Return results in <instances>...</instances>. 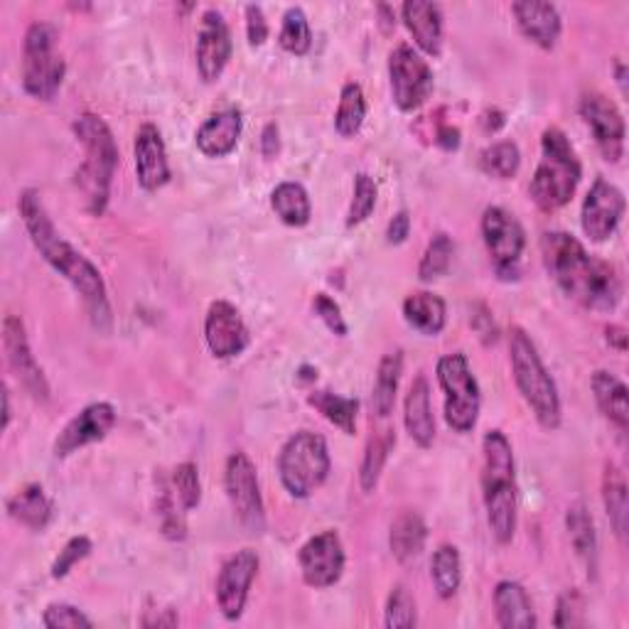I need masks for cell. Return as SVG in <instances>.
Returning a JSON list of instances; mask_svg holds the SVG:
<instances>
[{"instance_id":"16","label":"cell","mask_w":629,"mask_h":629,"mask_svg":"<svg viewBox=\"0 0 629 629\" xmlns=\"http://www.w3.org/2000/svg\"><path fill=\"white\" fill-rule=\"evenodd\" d=\"M259 573V556L256 551L243 549L237 551L235 556H229L221 571L217 575V605L219 613L227 617V620H239L247 610L251 585L256 581Z\"/></svg>"},{"instance_id":"18","label":"cell","mask_w":629,"mask_h":629,"mask_svg":"<svg viewBox=\"0 0 629 629\" xmlns=\"http://www.w3.org/2000/svg\"><path fill=\"white\" fill-rule=\"evenodd\" d=\"M231 49H235V43H231V33L225 15H221L219 10H205L197 30L195 57L199 77L205 79L207 84L225 75V69L231 59Z\"/></svg>"},{"instance_id":"10","label":"cell","mask_w":629,"mask_h":629,"mask_svg":"<svg viewBox=\"0 0 629 629\" xmlns=\"http://www.w3.org/2000/svg\"><path fill=\"white\" fill-rule=\"evenodd\" d=\"M480 227L496 276L502 281L519 278V261L526 247V235L519 219L504 207H487Z\"/></svg>"},{"instance_id":"15","label":"cell","mask_w":629,"mask_h":629,"mask_svg":"<svg viewBox=\"0 0 629 629\" xmlns=\"http://www.w3.org/2000/svg\"><path fill=\"white\" fill-rule=\"evenodd\" d=\"M625 207L627 202L622 190L613 185V182H607L605 178H597L593 182V187L587 190L581 209V227L585 231V237L595 243L610 239L617 227H620Z\"/></svg>"},{"instance_id":"19","label":"cell","mask_w":629,"mask_h":629,"mask_svg":"<svg viewBox=\"0 0 629 629\" xmlns=\"http://www.w3.org/2000/svg\"><path fill=\"white\" fill-rule=\"evenodd\" d=\"M205 340L217 359H231L249 347L251 334L237 306L227 300L211 302L205 318Z\"/></svg>"},{"instance_id":"8","label":"cell","mask_w":629,"mask_h":629,"mask_svg":"<svg viewBox=\"0 0 629 629\" xmlns=\"http://www.w3.org/2000/svg\"><path fill=\"white\" fill-rule=\"evenodd\" d=\"M59 30L53 23L37 20L27 27L23 43V89L33 99L53 101L62 89L67 65L57 53Z\"/></svg>"},{"instance_id":"2","label":"cell","mask_w":629,"mask_h":629,"mask_svg":"<svg viewBox=\"0 0 629 629\" xmlns=\"http://www.w3.org/2000/svg\"><path fill=\"white\" fill-rule=\"evenodd\" d=\"M544 266L568 298L587 310L610 312L622 300V278L613 263L595 259L573 235L546 231L541 239Z\"/></svg>"},{"instance_id":"9","label":"cell","mask_w":629,"mask_h":629,"mask_svg":"<svg viewBox=\"0 0 629 629\" xmlns=\"http://www.w3.org/2000/svg\"><path fill=\"white\" fill-rule=\"evenodd\" d=\"M438 384L445 393V421L455 433H470L480 419V387L462 352L438 359Z\"/></svg>"},{"instance_id":"49","label":"cell","mask_w":629,"mask_h":629,"mask_svg":"<svg viewBox=\"0 0 629 629\" xmlns=\"http://www.w3.org/2000/svg\"><path fill=\"white\" fill-rule=\"evenodd\" d=\"M312 308L318 312V318L328 324V330L332 334H338V338H347V322L342 318V310L338 302H334L330 296H324V293H318L312 300Z\"/></svg>"},{"instance_id":"41","label":"cell","mask_w":629,"mask_h":629,"mask_svg":"<svg viewBox=\"0 0 629 629\" xmlns=\"http://www.w3.org/2000/svg\"><path fill=\"white\" fill-rule=\"evenodd\" d=\"M278 45L290 55H308L312 47V30L308 23V15L302 13V8H290L283 15V25L278 33Z\"/></svg>"},{"instance_id":"22","label":"cell","mask_w":629,"mask_h":629,"mask_svg":"<svg viewBox=\"0 0 629 629\" xmlns=\"http://www.w3.org/2000/svg\"><path fill=\"white\" fill-rule=\"evenodd\" d=\"M522 35L541 49H553L558 37H561V13L553 3H541V0H522L512 5Z\"/></svg>"},{"instance_id":"31","label":"cell","mask_w":629,"mask_h":629,"mask_svg":"<svg viewBox=\"0 0 629 629\" xmlns=\"http://www.w3.org/2000/svg\"><path fill=\"white\" fill-rule=\"evenodd\" d=\"M401 374H403V352L393 350L389 354H384V359L379 362L377 381H374V393H371L374 413H377L381 421H387L393 411Z\"/></svg>"},{"instance_id":"51","label":"cell","mask_w":629,"mask_h":629,"mask_svg":"<svg viewBox=\"0 0 629 629\" xmlns=\"http://www.w3.org/2000/svg\"><path fill=\"white\" fill-rule=\"evenodd\" d=\"M411 235V217H409V211L401 209L399 215H396L391 221H389V229H387V241L389 243H403L405 239H409Z\"/></svg>"},{"instance_id":"4","label":"cell","mask_w":629,"mask_h":629,"mask_svg":"<svg viewBox=\"0 0 629 629\" xmlns=\"http://www.w3.org/2000/svg\"><path fill=\"white\" fill-rule=\"evenodd\" d=\"M75 136L84 148V162L77 170V187L89 215L101 217L108 207L111 182L118 168V146L108 124L96 114H81L75 121Z\"/></svg>"},{"instance_id":"14","label":"cell","mask_w":629,"mask_h":629,"mask_svg":"<svg viewBox=\"0 0 629 629\" xmlns=\"http://www.w3.org/2000/svg\"><path fill=\"white\" fill-rule=\"evenodd\" d=\"M298 563L302 581L314 587V591H322V587H332L334 583H340L344 563H347L340 534L338 531L314 534L312 539L302 544Z\"/></svg>"},{"instance_id":"29","label":"cell","mask_w":629,"mask_h":629,"mask_svg":"<svg viewBox=\"0 0 629 629\" xmlns=\"http://www.w3.org/2000/svg\"><path fill=\"white\" fill-rule=\"evenodd\" d=\"M428 539V526L419 512H403L399 519L391 524L389 546L399 563H413L425 549Z\"/></svg>"},{"instance_id":"36","label":"cell","mask_w":629,"mask_h":629,"mask_svg":"<svg viewBox=\"0 0 629 629\" xmlns=\"http://www.w3.org/2000/svg\"><path fill=\"white\" fill-rule=\"evenodd\" d=\"M308 403L314 411H320L332 425H338L342 433L347 435L357 433V413H359L357 399H347V396L332 391H312L308 396Z\"/></svg>"},{"instance_id":"53","label":"cell","mask_w":629,"mask_h":629,"mask_svg":"<svg viewBox=\"0 0 629 629\" xmlns=\"http://www.w3.org/2000/svg\"><path fill=\"white\" fill-rule=\"evenodd\" d=\"M278 150H281V130L276 124H266L261 134V153L266 158H273L278 156Z\"/></svg>"},{"instance_id":"55","label":"cell","mask_w":629,"mask_h":629,"mask_svg":"<svg viewBox=\"0 0 629 629\" xmlns=\"http://www.w3.org/2000/svg\"><path fill=\"white\" fill-rule=\"evenodd\" d=\"M480 124H482V128L487 130V134H496V130H500L506 124V118H504V114H502L500 108H487L484 114H482V118H480Z\"/></svg>"},{"instance_id":"40","label":"cell","mask_w":629,"mask_h":629,"mask_svg":"<svg viewBox=\"0 0 629 629\" xmlns=\"http://www.w3.org/2000/svg\"><path fill=\"white\" fill-rule=\"evenodd\" d=\"M522 153L519 146L514 140H496L490 148H484L480 153V168L490 178L496 180H510L519 172Z\"/></svg>"},{"instance_id":"47","label":"cell","mask_w":629,"mask_h":629,"mask_svg":"<svg viewBox=\"0 0 629 629\" xmlns=\"http://www.w3.org/2000/svg\"><path fill=\"white\" fill-rule=\"evenodd\" d=\"M91 551H94V544H91L89 536H75V539H69L53 563L55 581H62V577H67L69 571H72L79 561H84Z\"/></svg>"},{"instance_id":"5","label":"cell","mask_w":629,"mask_h":629,"mask_svg":"<svg viewBox=\"0 0 629 629\" xmlns=\"http://www.w3.org/2000/svg\"><path fill=\"white\" fill-rule=\"evenodd\" d=\"M583 168L571 140L561 128H546L541 136V160L531 178V199L544 211H556L573 199Z\"/></svg>"},{"instance_id":"23","label":"cell","mask_w":629,"mask_h":629,"mask_svg":"<svg viewBox=\"0 0 629 629\" xmlns=\"http://www.w3.org/2000/svg\"><path fill=\"white\" fill-rule=\"evenodd\" d=\"M403 25L409 27L415 47L428 57H441L443 53V10L438 3L428 0H411L401 5Z\"/></svg>"},{"instance_id":"42","label":"cell","mask_w":629,"mask_h":629,"mask_svg":"<svg viewBox=\"0 0 629 629\" xmlns=\"http://www.w3.org/2000/svg\"><path fill=\"white\" fill-rule=\"evenodd\" d=\"M453 253H455L453 239L445 235V231H438V235L431 239V243L423 251L421 263H419V278L423 283H431L435 278L445 276L453 263Z\"/></svg>"},{"instance_id":"43","label":"cell","mask_w":629,"mask_h":629,"mask_svg":"<svg viewBox=\"0 0 629 629\" xmlns=\"http://www.w3.org/2000/svg\"><path fill=\"white\" fill-rule=\"evenodd\" d=\"M384 622L389 629H413L419 625V613H415V601L403 583L393 585L384 610Z\"/></svg>"},{"instance_id":"7","label":"cell","mask_w":629,"mask_h":629,"mask_svg":"<svg viewBox=\"0 0 629 629\" xmlns=\"http://www.w3.org/2000/svg\"><path fill=\"white\" fill-rule=\"evenodd\" d=\"M332 468L328 441L312 431H298L290 435L278 455V474L286 492L296 500L320 490Z\"/></svg>"},{"instance_id":"57","label":"cell","mask_w":629,"mask_h":629,"mask_svg":"<svg viewBox=\"0 0 629 629\" xmlns=\"http://www.w3.org/2000/svg\"><path fill=\"white\" fill-rule=\"evenodd\" d=\"M178 622L175 610H160L156 617H144V627H175Z\"/></svg>"},{"instance_id":"35","label":"cell","mask_w":629,"mask_h":629,"mask_svg":"<svg viewBox=\"0 0 629 629\" xmlns=\"http://www.w3.org/2000/svg\"><path fill=\"white\" fill-rule=\"evenodd\" d=\"M393 445H396V433L393 428H389V425H384V428H377L371 433L367 450H364L362 468H359V484L364 492H374V487H377L379 482L381 470L389 460V453L393 450Z\"/></svg>"},{"instance_id":"1","label":"cell","mask_w":629,"mask_h":629,"mask_svg":"<svg viewBox=\"0 0 629 629\" xmlns=\"http://www.w3.org/2000/svg\"><path fill=\"white\" fill-rule=\"evenodd\" d=\"M18 209L30 239L35 243V249L43 253V259L49 266H53L59 276H65L72 283L75 290L84 298L94 328L106 332L111 328V308L106 296V283L101 278L99 268L84 256V253H79L72 243L59 235L57 227L53 225V219L47 215L45 202L39 197L37 190L27 187L20 192Z\"/></svg>"},{"instance_id":"59","label":"cell","mask_w":629,"mask_h":629,"mask_svg":"<svg viewBox=\"0 0 629 629\" xmlns=\"http://www.w3.org/2000/svg\"><path fill=\"white\" fill-rule=\"evenodd\" d=\"M615 69H617V84H620V91L622 94H627V67L622 59H617L615 62Z\"/></svg>"},{"instance_id":"12","label":"cell","mask_w":629,"mask_h":629,"mask_svg":"<svg viewBox=\"0 0 629 629\" xmlns=\"http://www.w3.org/2000/svg\"><path fill=\"white\" fill-rule=\"evenodd\" d=\"M393 104L401 111L421 108L433 94V69L411 45H399L389 57Z\"/></svg>"},{"instance_id":"60","label":"cell","mask_w":629,"mask_h":629,"mask_svg":"<svg viewBox=\"0 0 629 629\" xmlns=\"http://www.w3.org/2000/svg\"><path fill=\"white\" fill-rule=\"evenodd\" d=\"M10 425V391L3 389V431Z\"/></svg>"},{"instance_id":"44","label":"cell","mask_w":629,"mask_h":629,"mask_svg":"<svg viewBox=\"0 0 629 629\" xmlns=\"http://www.w3.org/2000/svg\"><path fill=\"white\" fill-rule=\"evenodd\" d=\"M377 197H379V187L374 182L371 175L367 172H359L354 178V195H352V205L347 211V227H359L362 221H367L369 215L377 207Z\"/></svg>"},{"instance_id":"25","label":"cell","mask_w":629,"mask_h":629,"mask_svg":"<svg viewBox=\"0 0 629 629\" xmlns=\"http://www.w3.org/2000/svg\"><path fill=\"white\" fill-rule=\"evenodd\" d=\"M403 423L405 431L411 435V441L419 445V448H431L435 441V419L431 405V387L423 374L413 379L409 393H405Z\"/></svg>"},{"instance_id":"21","label":"cell","mask_w":629,"mask_h":629,"mask_svg":"<svg viewBox=\"0 0 629 629\" xmlns=\"http://www.w3.org/2000/svg\"><path fill=\"white\" fill-rule=\"evenodd\" d=\"M136 178L138 185L146 192H156L170 182V162L165 140H162L160 128L153 124H144L136 134Z\"/></svg>"},{"instance_id":"34","label":"cell","mask_w":629,"mask_h":629,"mask_svg":"<svg viewBox=\"0 0 629 629\" xmlns=\"http://www.w3.org/2000/svg\"><path fill=\"white\" fill-rule=\"evenodd\" d=\"M603 502L617 539L627 536V480L615 462H607L603 472Z\"/></svg>"},{"instance_id":"58","label":"cell","mask_w":629,"mask_h":629,"mask_svg":"<svg viewBox=\"0 0 629 629\" xmlns=\"http://www.w3.org/2000/svg\"><path fill=\"white\" fill-rule=\"evenodd\" d=\"M379 15H381V20H379V25H381V30L384 33H391V30L396 27V20H393V8H389V5H379Z\"/></svg>"},{"instance_id":"48","label":"cell","mask_w":629,"mask_h":629,"mask_svg":"<svg viewBox=\"0 0 629 629\" xmlns=\"http://www.w3.org/2000/svg\"><path fill=\"white\" fill-rule=\"evenodd\" d=\"M556 627H583L585 625V597L571 587L561 597H558L556 605Z\"/></svg>"},{"instance_id":"11","label":"cell","mask_w":629,"mask_h":629,"mask_svg":"<svg viewBox=\"0 0 629 629\" xmlns=\"http://www.w3.org/2000/svg\"><path fill=\"white\" fill-rule=\"evenodd\" d=\"M225 487L231 510H235V516L243 529L249 534H263V529H266V510H263L256 465L251 462L247 453L229 455L225 468Z\"/></svg>"},{"instance_id":"28","label":"cell","mask_w":629,"mask_h":629,"mask_svg":"<svg viewBox=\"0 0 629 629\" xmlns=\"http://www.w3.org/2000/svg\"><path fill=\"white\" fill-rule=\"evenodd\" d=\"M403 320L413 330L435 338V334L443 332L445 322H448V308H445V300L435 296V293L419 290L403 300Z\"/></svg>"},{"instance_id":"27","label":"cell","mask_w":629,"mask_h":629,"mask_svg":"<svg viewBox=\"0 0 629 629\" xmlns=\"http://www.w3.org/2000/svg\"><path fill=\"white\" fill-rule=\"evenodd\" d=\"M591 387L595 393L597 409L610 421L617 431L625 433L629 425V401H627V387L610 371H595L591 379Z\"/></svg>"},{"instance_id":"26","label":"cell","mask_w":629,"mask_h":629,"mask_svg":"<svg viewBox=\"0 0 629 629\" xmlns=\"http://www.w3.org/2000/svg\"><path fill=\"white\" fill-rule=\"evenodd\" d=\"M496 622L504 629H534L539 625L526 587L516 581H502L494 587Z\"/></svg>"},{"instance_id":"54","label":"cell","mask_w":629,"mask_h":629,"mask_svg":"<svg viewBox=\"0 0 629 629\" xmlns=\"http://www.w3.org/2000/svg\"><path fill=\"white\" fill-rule=\"evenodd\" d=\"M435 144L445 150H458L460 146V130L455 126H441L438 134H435Z\"/></svg>"},{"instance_id":"39","label":"cell","mask_w":629,"mask_h":629,"mask_svg":"<svg viewBox=\"0 0 629 629\" xmlns=\"http://www.w3.org/2000/svg\"><path fill=\"white\" fill-rule=\"evenodd\" d=\"M187 510L180 504L175 490H172V482L160 477L158 480V516L162 534L168 536L170 541H182L187 536V524H185Z\"/></svg>"},{"instance_id":"50","label":"cell","mask_w":629,"mask_h":629,"mask_svg":"<svg viewBox=\"0 0 629 629\" xmlns=\"http://www.w3.org/2000/svg\"><path fill=\"white\" fill-rule=\"evenodd\" d=\"M247 37L251 47H261L268 39V20L261 5H247Z\"/></svg>"},{"instance_id":"17","label":"cell","mask_w":629,"mask_h":629,"mask_svg":"<svg viewBox=\"0 0 629 629\" xmlns=\"http://www.w3.org/2000/svg\"><path fill=\"white\" fill-rule=\"evenodd\" d=\"M3 350L10 369H13L20 384L27 389V393L33 396L35 401H47L49 399V384L43 367H39L33 350H30L25 324L15 314H8L3 320Z\"/></svg>"},{"instance_id":"52","label":"cell","mask_w":629,"mask_h":629,"mask_svg":"<svg viewBox=\"0 0 629 629\" xmlns=\"http://www.w3.org/2000/svg\"><path fill=\"white\" fill-rule=\"evenodd\" d=\"M477 310L480 312H474L472 320H470L472 328L477 330V334H480L484 342H496V324L492 320V314L487 312V308H482V306H477Z\"/></svg>"},{"instance_id":"38","label":"cell","mask_w":629,"mask_h":629,"mask_svg":"<svg viewBox=\"0 0 629 629\" xmlns=\"http://www.w3.org/2000/svg\"><path fill=\"white\" fill-rule=\"evenodd\" d=\"M364 118H367V99L357 81H350L344 84L338 111H334V128L342 138H352L362 130Z\"/></svg>"},{"instance_id":"20","label":"cell","mask_w":629,"mask_h":629,"mask_svg":"<svg viewBox=\"0 0 629 629\" xmlns=\"http://www.w3.org/2000/svg\"><path fill=\"white\" fill-rule=\"evenodd\" d=\"M116 425V409L106 401L89 403L87 409H81L72 421L65 425V431L59 433L55 441V455L57 458H69V455L87 448L91 443L104 441Z\"/></svg>"},{"instance_id":"56","label":"cell","mask_w":629,"mask_h":629,"mask_svg":"<svg viewBox=\"0 0 629 629\" xmlns=\"http://www.w3.org/2000/svg\"><path fill=\"white\" fill-rule=\"evenodd\" d=\"M605 334H607V344H610V347H615L617 352L627 350V330L622 328V324H610V328L605 330Z\"/></svg>"},{"instance_id":"32","label":"cell","mask_w":629,"mask_h":629,"mask_svg":"<svg viewBox=\"0 0 629 629\" xmlns=\"http://www.w3.org/2000/svg\"><path fill=\"white\" fill-rule=\"evenodd\" d=\"M565 529L571 536V544L577 553V558L595 571L597 568V534H595V522L587 506L583 502H575L568 506L565 514Z\"/></svg>"},{"instance_id":"33","label":"cell","mask_w":629,"mask_h":629,"mask_svg":"<svg viewBox=\"0 0 629 629\" xmlns=\"http://www.w3.org/2000/svg\"><path fill=\"white\" fill-rule=\"evenodd\" d=\"M271 207L276 217L288 227H306L312 217L310 197L300 182H281V185L271 192Z\"/></svg>"},{"instance_id":"37","label":"cell","mask_w":629,"mask_h":629,"mask_svg":"<svg viewBox=\"0 0 629 629\" xmlns=\"http://www.w3.org/2000/svg\"><path fill=\"white\" fill-rule=\"evenodd\" d=\"M431 577L435 585V593H438L443 601H450V597L460 591L462 583V558L458 546L443 544L438 551L433 553V565H431Z\"/></svg>"},{"instance_id":"6","label":"cell","mask_w":629,"mask_h":629,"mask_svg":"<svg viewBox=\"0 0 629 629\" xmlns=\"http://www.w3.org/2000/svg\"><path fill=\"white\" fill-rule=\"evenodd\" d=\"M510 359L516 389L522 391L524 401L529 403L536 421L546 431H556L561 425V396H558L551 371L546 369L534 340L522 328H512L510 334Z\"/></svg>"},{"instance_id":"30","label":"cell","mask_w":629,"mask_h":629,"mask_svg":"<svg viewBox=\"0 0 629 629\" xmlns=\"http://www.w3.org/2000/svg\"><path fill=\"white\" fill-rule=\"evenodd\" d=\"M8 514L27 529L43 531L53 519V502L39 484H27L8 500Z\"/></svg>"},{"instance_id":"13","label":"cell","mask_w":629,"mask_h":629,"mask_svg":"<svg viewBox=\"0 0 629 629\" xmlns=\"http://www.w3.org/2000/svg\"><path fill=\"white\" fill-rule=\"evenodd\" d=\"M577 111H581L583 121L587 128H591L603 158L607 162H620L625 156L627 126L620 108L615 106V101L601 94V91H587V94H583Z\"/></svg>"},{"instance_id":"3","label":"cell","mask_w":629,"mask_h":629,"mask_svg":"<svg viewBox=\"0 0 629 629\" xmlns=\"http://www.w3.org/2000/svg\"><path fill=\"white\" fill-rule=\"evenodd\" d=\"M482 500L496 544H512L519 516L514 450L502 431H490L482 441Z\"/></svg>"},{"instance_id":"46","label":"cell","mask_w":629,"mask_h":629,"mask_svg":"<svg viewBox=\"0 0 629 629\" xmlns=\"http://www.w3.org/2000/svg\"><path fill=\"white\" fill-rule=\"evenodd\" d=\"M43 625L47 629H91L94 622L75 605L53 603L43 615Z\"/></svg>"},{"instance_id":"24","label":"cell","mask_w":629,"mask_h":629,"mask_svg":"<svg viewBox=\"0 0 629 629\" xmlns=\"http://www.w3.org/2000/svg\"><path fill=\"white\" fill-rule=\"evenodd\" d=\"M243 130V118L239 108H225L211 114L197 128V148L207 158H227L235 153Z\"/></svg>"},{"instance_id":"45","label":"cell","mask_w":629,"mask_h":629,"mask_svg":"<svg viewBox=\"0 0 629 629\" xmlns=\"http://www.w3.org/2000/svg\"><path fill=\"white\" fill-rule=\"evenodd\" d=\"M172 490H175L180 504L185 506L187 512L195 510L202 500V484H199V470L195 462H180L170 474Z\"/></svg>"}]
</instances>
